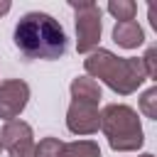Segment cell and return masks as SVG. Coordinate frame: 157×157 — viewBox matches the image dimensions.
Here are the masks:
<instances>
[{
    "label": "cell",
    "mask_w": 157,
    "mask_h": 157,
    "mask_svg": "<svg viewBox=\"0 0 157 157\" xmlns=\"http://www.w3.org/2000/svg\"><path fill=\"white\" fill-rule=\"evenodd\" d=\"M15 47L27 59H44L54 61L66 54V32L47 12H27L15 25Z\"/></svg>",
    "instance_id": "1"
},
{
    "label": "cell",
    "mask_w": 157,
    "mask_h": 157,
    "mask_svg": "<svg viewBox=\"0 0 157 157\" xmlns=\"http://www.w3.org/2000/svg\"><path fill=\"white\" fill-rule=\"evenodd\" d=\"M83 69H86V76H91L93 81L96 78L103 81L110 91H115L120 96L135 93L147 81L142 59H137V56H115L108 49H93L83 59Z\"/></svg>",
    "instance_id": "2"
},
{
    "label": "cell",
    "mask_w": 157,
    "mask_h": 157,
    "mask_svg": "<svg viewBox=\"0 0 157 157\" xmlns=\"http://www.w3.org/2000/svg\"><path fill=\"white\" fill-rule=\"evenodd\" d=\"M101 130L115 152H135L145 142L137 110L125 103H108L101 110Z\"/></svg>",
    "instance_id": "3"
},
{
    "label": "cell",
    "mask_w": 157,
    "mask_h": 157,
    "mask_svg": "<svg viewBox=\"0 0 157 157\" xmlns=\"http://www.w3.org/2000/svg\"><path fill=\"white\" fill-rule=\"evenodd\" d=\"M76 12V49L81 54H91L101 42V7L96 2H69Z\"/></svg>",
    "instance_id": "4"
},
{
    "label": "cell",
    "mask_w": 157,
    "mask_h": 157,
    "mask_svg": "<svg viewBox=\"0 0 157 157\" xmlns=\"http://www.w3.org/2000/svg\"><path fill=\"white\" fill-rule=\"evenodd\" d=\"M2 150H7L10 157H34V132L32 125L25 120H7L0 132Z\"/></svg>",
    "instance_id": "5"
},
{
    "label": "cell",
    "mask_w": 157,
    "mask_h": 157,
    "mask_svg": "<svg viewBox=\"0 0 157 157\" xmlns=\"http://www.w3.org/2000/svg\"><path fill=\"white\" fill-rule=\"evenodd\" d=\"M29 101V86L22 78H5L0 81V118L17 120V115L25 110Z\"/></svg>",
    "instance_id": "6"
},
{
    "label": "cell",
    "mask_w": 157,
    "mask_h": 157,
    "mask_svg": "<svg viewBox=\"0 0 157 157\" xmlns=\"http://www.w3.org/2000/svg\"><path fill=\"white\" fill-rule=\"evenodd\" d=\"M66 128L74 135H93L101 130V113L98 103L88 101H71L66 110Z\"/></svg>",
    "instance_id": "7"
},
{
    "label": "cell",
    "mask_w": 157,
    "mask_h": 157,
    "mask_svg": "<svg viewBox=\"0 0 157 157\" xmlns=\"http://www.w3.org/2000/svg\"><path fill=\"white\" fill-rule=\"evenodd\" d=\"M113 42L118 47H123V49H137L145 42V32H142V27L135 20H130V22H115V27H113Z\"/></svg>",
    "instance_id": "8"
},
{
    "label": "cell",
    "mask_w": 157,
    "mask_h": 157,
    "mask_svg": "<svg viewBox=\"0 0 157 157\" xmlns=\"http://www.w3.org/2000/svg\"><path fill=\"white\" fill-rule=\"evenodd\" d=\"M71 101H88V103H101V86L91 76H76L69 86Z\"/></svg>",
    "instance_id": "9"
},
{
    "label": "cell",
    "mask_w": 157,
    "mask_h": 157,
    "mask_svg": "<svg viewBox=\"0 0 157 157\" xmlns=\"http://www.w3.org/2000/svg\"><path fill=\"white\" fill-rule=\"evenodd\" d=\"M61 157H101V147L93 140H74L64 142Z\"/></svg>",
    "instance_id": "10"
},
{
    "label": "cell",
    "mask_w": 157,
    "mask_h": 157,
    "mask_svg": "<svg viewBox=\"0 0 157 157\" xmlns=\"http://www.w3.org/2000/svg\"><path fill=\"white\" fill-rule=\"evenodd\" d=\"M108 12L118 20V22H130L137 15V5L132 0H110L108 2Z\"/></svg>",
    "instance_id": "11"
},
{
    "label": "cell",
    "mask_w": 157,
    "mask_h": 157,
    "mask_svg": "<svg viewBox=\"0 0 157 157\" xmlns=\"http://www.w3.org/2000/svg\"><path fill=\"white\" fill-rule=\"evenodd\" d=\"M64 142L59 137H42L39 145L34 147V157H61Z\"/></svg>",
    "instance_id": "12"
},
{
    "label": "cell",
    "mask_w": 157,
    "mask_h": 157,
    "mask_svg": "<svg viewBox=\"0 0 157 157\" xmlns=\"http://www.w3.org/2000/svg\"><path fill=\"white\" fill-rule=\"evenodd\" d=\"M140 110H142L147 118L157 120V86L147 88V91L140 96Z\"/></svg>",
    "instance_id": "13"
},
{
    "label": "cell",
    "mask_w": 157,
    "mask_h": 157,
    "mask_svg": "<svg viewBox=\"0 0 157 157\" xmlns=\"http://www.w3.org/2000/svg\"><path fill=\"white\" fill-rule=\"evenodd\" d=\"M142 66H145L147 78H157V49H155V47H150V49L145 52V56H142Z\"/></svg>",
    "instance_id": "14"
},
{
    "label": "cell",
    "mask_w": 157,
    "mask_h": 157,
    "mask_svg": "<svg viewBox=\"0 0 157 157\" xmlns=\"http://www.w3.org/2000/svg\"><path fill=\"white\" fill-rule=\"evenodd\" d=\"M10 7H12V5H10V0H0V17H2V15H7V12H10Z\"/></svg>",
    "instance_id": "15"
},
{
    "label": "cell",
    "mask_w": 157,
    "mask_h": 157,
    "mask_svg": "<svg viewBox=\"0 0 157 157\" xmlns=\"http://www.w3.org/2000/svg\"><path fill=\"white\" fill-rule=\"evenodd\" d=\"M140 157H155V155H150V152H145V155H140Z\"/></svg>",
    "instance_id": "16"
},
{
    "label": "cell",
    "mask_w": 157,
    "mask_h": 157,
    "mask_svg": "<svg viewBox=\"0 0 157 157\" xmlns=\"http://www.w3.org/2000/svg\"><path fill=\"white\" fill-rule=\"evenodd\" d=\"M0 152H2V142H0Z\"/></svg>",
    "instance_id": "17"
}]
</instances>
